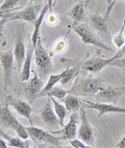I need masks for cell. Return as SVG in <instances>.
Returning <instances> with one entry per match:
<instances>
[{"label": "cell", "mask_w": 125, "mask_h": 148, "mask_svg": "<svg viewBox=\"0 0 125 148\" xmlns=\"http://www.w3.org/2000/svg\"><path fill=\"white\" fill-rule=\"evenodd\" d=\"M109 66H112V67H118V68L125 69V58H118V60H115V61L111 62V63L109 64Z\"/></svg>", "instance_id": "33"}, {"label": "cell", "mask_w": 125, "mask_h": 148, "mask_svg": "<svg viewBox=\"0 0 125 148\" xmlns=\"http://www.w3.org/2000/svg\"><path fill=\"white\" fill-rule=\"evenodd\" d=\"M35 53V49L33 50L27 51L26 58L23 63L21 70V75H20V80L22 82H26L31 78V62H32V56Z\"/></svg>", "instance_id": "17"}, {"label": "cell", "mask_w": 125, "mask_h": 148, "mask_svg": "<svg viewBox=\"0 0 125 148\" xmlns=\"http://www.w3.org/2000/svg\"><path fill=\"white\" fill-rule=\"evenodd\" d=\"M83 108L96 110L98 112V117L101 118L103 115L109 113H119V114H125V108H120L113 103H105V102H90V101L81 100Z\"/></svg>", "instance_id": "10"}, {"label": "cell", "mask_w": 125, "mask_h": 148, "mask_svg": "<svg viewBox=\"0 0 125 148\" xmlns=\"http://www.w3.org/2000/svg\"><path fill=\"white\" fill-rule=\"evenodd\" d=\"M43 5L40 4H30L27 8H23L22 11L16 12V13H6L1 14V27L3 24L8 21H25V22H35L37 20Z\"/></svg>", "instance_id": "2"}, {"label": "cell", "mask_w": 125, "mask_h": 148, "mask_svg": "<svg viewBox=\"0 0 125 148\" xmlns=\"http://www.w3.org/2000/svg\"><path fill=\"white\" fill-rule=\"evenodd\" d=\"M46 23H47L49 26H55L56 24L59 23V16H57L56 14L50 12V13L46 16Z\"/></svg>", "instance_id": "30"}, {"label": "cell", "mask_w": 125, "mask_h": 148, "mask_svg": "<svg viewBox=\"0 0 125 148\" xmlns=\"http://www.w3.org/2000/svg\"><path fill=\"white\" fill-rule=\"evenodd\" d=\"M50 98H51V101H52V104H53L55 114L59 117V125L63 127L65 125V118H66V116H67V111H68V110H67L65 104L59 103V101L54 99V97H50Z\"/></svg>", "instance_id": "25"}, {"label": "cell", "mask_w": 125, "mask_h": 148, "mask_svg": "<svg viewBox=\"0 0 125 148\" xmlns=\"http://www.w3.org/2000/svg\"><path fill=\"white\" fill-rule=\"evenodd\" d=\"M26 54L27 53L25 50L23 39L21 36H19L15 43V47H14V56H15V60H16L18 67H21V64L24 63L25 58H26Z\"/></svg>", "instance_id": "18"}, {"label": "cell", "mask_w": 125, "mask_h": 148, "mask_svg": "<svg viewBox=\"0 0 125 148\" xmlns=\"http://www.w3.org/2000/svg\"><path fill=\"white\" fill-rule=\"evenodd\" d=\"M61 77H63V72L57 73V74H51L50 76H49V78H48L47 82H46V85L44 86V88H43L42 92H41L40 94H39V96H38V98L43 97V95H44L46 92L50 91L52 88L55 87V85H57L59 82H61Z\"/></svg>", "instance_id": "23"}, {"label": "cell", "mask_w": 125, "mask_h": 148, "mask_svg": "<svg viewBox=\"0 0 125 148\" xmlns=\"http://www.w3.org/2000/svg\"><path fill=\"white\" fill-rule=\"evenodd\" d=\"M6 143V141L4 140V139H3V138H1V140H0V147L1 148H6L8 147V144H5Z\"/></svg>", "instance_id": "37"}, {"label": "cell", "mask_w": 125, "mask_h": 148, "mask_svg": "<svg viewBox=\"0 0 125 148\" xmlns=\"http://www.w3.org/2000/svg\"><path fill=\"white\" fill-rule=\"evenodd\" d=\"M0 134H1V138H3L4 140L6 141V143H8V147H16V148H25V147H29L30 146V141L24 140L21 137H10L8 135H6L5 132H3V130H0Z\"/></svg>", "instance_id": "20"}, {"label": "cell", "mask_w": 125, "mask_h": 148, "mask_svg": "<svg viewBox=\"0 0 125 148\" xmlns=\"http://www.w3.org/2000/svg\"><path fill=\"white\" fill-rule=\"evenodd\" d=\"M85 4L83 2L76 3V4L66 14V16L72 18L73 21L76 22V23H79L80 21H83V19H85Z\"/></svg>", "instance_id": "21"}, {"label": "cell", "mask_w": 125, "mask_h": 148, "mask_svg": "<svg viewBox=\"0 0 125 148\" xmlns=\"http://www.w3.org/2000/svg\"><path fill=\"white\" fill-rule=\"evenodd\" d=\"M31 1H33V2H36V1H41V0H31Z\"/></svg>", "instance_id": "39"}, {"label": "cell", "mask_w": 125, "mask_h": 148, "mask_svg": "<svg viewBox=\"0 0 125 148\" xmlns=\"http://www.w3.org/2000/svg\"><path fill=\"white\" fill-rule=\"evenodd\" d=\"M53 3H54V0H47V4H48V6H49V12H52Z\"/></svg>", "instance_id": "36"}, {"label": "cell", "mask_w": 125, "mask_h": 148, "mask_svg": "<svg viewBox=\"0 0 125 148\" xmlns=\"http://www.w3.org/2000/svg\"><path fill=\"white\" fill-rule=\"evenodd\" d=\"M122 58H125V44L122 46V47L120 48V49H118V51L116 52V54H115L114 56H112L111 58H109V62L111 63V62L115 61V60Z\"/></svg>", "instance_id": "32"}, {"label": "cell", "mask_w": 125, "mask_h": 148, "mask_svg": "<svg viewBox=\"0 0 125 148\" xmlns=\"http://www.w3.org/2000/svg\"><path fill=\"white\" fill-rule=\"evenodd\" d=\"M5 103L8 106H12L20 116L26 118L31 122L32 108L30 103L26 102L25 100H22V99H19L17 97H14L12 95H6Z\"/></svg>", "instance_id": "11"}, {"label": "cell", "mask_w": 125, "mask_h": 148, "mask_svg": "<svg viewBox=\"0 0 125 148\" xmlns=\"http://www.w3.org/2000/svg\"><path fill=\"white\" fill-rule=\"evenodd\" d=\"M115 147H116V148H125V136L119 141V143H118Z\"/></svg>", "instance_id": "35"}, {"label": "cell", "mask_w": 125, "mask_h": 148, "mask_svg": "<svg viewBox=\"0 0 125 148\" xmlns=\"http://www.w3.org/2000/svg\"><path fill=\"white\" fill-rule=\"evenodd\" d=\"M0 122H1V126L13 130L17 134V136L21 137L24 140H27L29 138V134L26 130V126H23L17 120L6 103L0 108Z\"/></svg>", "instance_id": "4"}, {"label": "cell", "mask_w": 125, "mask_h": 148, "mask_svg": "<svg viewBox=\"0 0 125 148\" xmlns=\"http://www.w3.org/2000/svg\"><path fill=\"white\" fill-rule=\"evenodd\" d=\"M109 58H103L100 56V53L98 52V54L93 58H88L87 61L83 62V67L81 68L87 72L90 73H97V72L101 71L104 67L109 66Z\"/></svg>", "instance_id": "14"}, {"label": "cell", "mask_w": 125, "mask_h": 148, "mask_svg": "<svg viewBox=\"0 0 125 148\" xmlns=\"http://www.w3.org/2000/svg\"><path fill=\"white\" fill-rule=\"evenodd\" d=\"M79 66H74V67H69V68L65 69L63 71V77L61 79V85H69L72 80L74 79L75 76L78 74L79 72Z\"/></svg>", "instance_id": "24"}, {"label": "cell", "mask_w": 125, "mask_h": 148, "mask_svg": "<svg viewBox=\"0 0 125 148\" xmlns=\"http://www.w3.org/2000/svg\"><path fill=\"white\" fill-rule=\"evenodd\" d=\"M21 0H4L0 6V10H1V14L6 13V12H11L12 10H14V8L20 2Z\"/></svg>", "instance_id": "29"}, {"label": "cell", "mask_w": 125, "mask_h": 148, "mask_svg": "<svg viewBox=\"0 0 125 148\" xmlns=\"http://www.w3.org/2000/svg\"><path fill=\"white\" fill-rule=\"evenodd\" d=\"M14 51L8 50L1 52L0 56V62H1V67H2L3 73H4V84L5 87L12 84V73H13V65H14Z\"/></svg>", "instance_id": "12"}, {"label": "cell", "mask_w": 125, "mask_h": 148, "mask_svg": "<svg viewBox=\"0 0 125 148\" xmlns=\"http://www.w3.org/2000/svg\"><path fill=\"white\" fill-rule=\"evenodd\" d=\"M80 123L78 127L77 137L83 141L85 144H88L90 147H95V136H94V130L87 116V112L85 108L79 110Z\"/></svg>", "instance_id": "6"}, {"label": "cell", "mask_w": 125, "mask_h": 148, "mask_svg": "<svg viewBox=\"0 0 125 148\" xmlns=\"http://www.w3.org/2000/svg\"><path fill=\"white\" fill-rule=\"evenodd\" d=\"M124 29H125V20L123 22V25L121 26V29L119 30L118 34H116L113 37L112 41H113V44H114L118 49L122 47L123 45L125 44V38H124Z\"/></svg>", "instance_id": "27"}, {"label": "cell", "mask_w": 125, "mask_h": 148, "mask_svg": "<svg viewBox=\"0 0 125 148\" xmlns=\"http://www.w3.org/2000/svg\"><path fill=\"white\" fill-rule=\"evenodd\" d=\"M80 117L76 112H73L70 115L69 122L66 125L61 127V130H56V132H51L54 135H61V139L63 140H72L74 138L77 137L78 134V123H79Z\"/></svg>", "instance_id": "9"}, {"label": "cell", "mask_w": 125, "mask_h": 148, "mask_svg": "<svg viewBox=\"0 0 125 148\" xmlns=\"http://www.w3.org/2000/svg\"><path fill=\"white\" fill-rule=\"evenodd\" d=\"M26 130L29 134V138H31V140L37 144H43L44 146L49 145L52 147H61V137H56L52 132H48L33 125L26 126Z\"/></svg>", "instance_id": "5"}, {"label": "cell", "mask_w": 125, "mask_h": 148, "mask_svg": "<svg viewBox=\"0 0 125 148\" xmlns=\"http://www.w3.org/2000/svg\"><path fill=\"white\" fill-rule=\"evenodd\" d=\"M124 71H125V69H124Z\"/></svg>", "instance_id": "40"}, {"label": "cell", "mask_w": 125, "mask_h": 148, "mask_svg": "<svg viewBox=\"0 0 125 148\" xmlns=\"http://www.w3.org/2000/svg\"><path fill=\"white\" fill-rule=\"evenodd\" d=\"M67 47H68V42H67L66 37L61 38V39H59V40L53 44V46H52V52L63 53L67 50Z\"/></svg>", "instance_id": "28"}, {"label": "cell", "mask_w": 125, "mask_h": 148, "mask_svg": "<svg viewBox=\"0 0 125 148\" xmlns=\"http://www.w3.org/2000/svg\"><path fill=\"white\" fill-rule=\"evenodd\" d=\"M64 104L66 106L67 110L69 112H77L78 110L83 108V102L78 99V96L73 94H68L64 99Z\"/></svg>", "instance_id": "22"}, {"label": "cell", "mask_w": 125, "mask_h": 148, "mask_svg": "<svg viewBox=\"0 0 125 148\" xmlns=\"http://www.w3.org/2000/svg\"><path fill=\"white\" fill-rule=\"evenodd\" d=\"M35 49V62L37 67L39 68V71L41 74H48L52 70V62H51V58L49 56V53L47 52L44 46L41 38L38 41V44L36 46Z\"/></svg>", "instance_id": "7"}, {"label": "cell", "mask_w": 125, "mask_h": 148, "mask_svg": "<svg viewBox=\"0 0 125 148\" xmlns=\"http://www.w3.org/2000/svg\"><path fill=\"white\" fill-rule=\"evenodd\" d=\"M125 91L124 87H107L101 88L98 92L95 94V98L97 102H105V103H116L119 101L121 96Z\"/></svg>", "instance_id": "8"}, {"label": "cell", "mask_w": 125, "mask_h": 148, "mask_svg": "<svg viewBox=\"0 0 125 148\" xmlns=\"http://www.w3.org/2000/svg\"><path fill=\"white\" fill-rule=\"evenodd\" d=\"M115 2H116V0H107V12H105V18L109 20V17L111 15V12H112L113 8L115 5Z\"/></svg>", "instance_id": "34"}, {"label": "cell", "mask_w": 125, "mask_h": 148, "mask_svg": "<svg viewBox=\"0 0 125 148\" xmlns=\"http://www.w3.org/2000/svg\"><path fill=\"white\" fill-rule=\"evenodd\" d=\"M67 95H68V91L67 90H64L63 88L54 87V88H52L50 91L46 92L45 94L43 95V97L47 96V97H54V98L59 99V100H64Z\"/></svg>", "instance_id": "26"}, {"label": "cell", "mask_w": 125, "mask_h": 148, "mask_svg": "<svg viewBox=\"0 0 125 148\" xmlns=\"http://www.w3.org/2000/svg\"><path fill=\"white\" fill-rule=\"evenodd\" d=\"M70 145L72 146V147L74 148H87V147H90V146L88 145V144H85V142H83L81 139H76V138H74V139H72V140L69 141Z\"/></svg>", "instance_id": "31"}, {"label": "cell", "mask_w": 125, "mask_h": 148, "mask_svg": "<svg viewBox=\"0 0 125 148\" xmlns=\"http://www.w3.org/2000/svg\"><path fill=\"white\" fill-rule=\"evenodd\" d=\"M71 28L73 29V32H75V34H77L78 37L80 38L81 42L85 45H93L94 47L98 48V49H102V50L107 51H113V48L109 46L105 45L102 42L99 37L96 34V30L92 27L91 28L88 24L85 23H74L71 25Z\"/></svg>", "instance_id": "1"}, {"label": "cell", "mask_w": 125, "mask_h": 148, "mask_svg": "<svg viewBox=\"0 0 125 148\" xmlns=\"http://www.w3.org/2000/svg\"><path fill=\"white\" fill-rule=\"evenodd\" d=\"M43 88H44V82L38 76L37 73H33V76L28 80V84L25 89L27 97L29 98L30 102H33L35 99H37L39 94L42 92Z\"/></svg>", "instance_id": "15"}, {"label": "cell", "mask_w": 125, "mask_h": 148, "mask_svg": "<svg viewBox=\"0 0 125 148\" xmlns=\"http://www.w3.org/2000/svg\"><path fill=\"white\" fill-rule=\"evenodd\" d=\"M51 98L48 97L47 101L44 104L42 108L40 111V116L42 118L43 122L47 124L48 126H56V125H59V120L57 115L55 114V111L51 106Z\"/></svg>", "instance_id": "13"}, {"label": "cell", "mask_w": 125, "mask_h": 148, "mask_svg": "<svg viewBox=\"0 0 125 148\" xmlns=\"http://www.w3.org/2000/svg\"><path fill=\"white\" fill-rule=\"evenodd\" d=\"M91 1H92V0H85V5H88V4L91 2Z\"/></svg>", "instance_id": "38"}, {"label": "cell", "mask_w": 125, "mask_h": 148, "mask_svg": "<svg viewBox=\"0 0 125 148\" xmlns=\"http://www.w3.org/2000/svg\"><path fill=\"white\" fill-rule=\"evenodd\" d=\"M103 80L99 77H87L78 80L73 87L68 90V94L76 96L94 95L102 88Z\"/></svg>", "instance_id": "3"}, {"label": "cell", "mask_w": 125, "mask_h": 148, "mask_svg": "<svg viewBox=\"0 0 125 148\" xmlns=\"http://www.w3.org/2000/svg\"><path fill=\"white\" fill-rule=\"evenodd\" d=\"M48 11H49V6H48L47 2H46L45 4L43 5L37 20L35 21V27H33V32H32V34H31V44L33 48H36V46H37V44H38V41H39V39L41 38L40 29H41V26H42L43 21H44V18H46V14H47Z\"/></svg>", "instance_id": "16"}, {"label": "cell", "mask_w": 125, "mask_h": 148, "mask_svg": "<svg viewBox=\"0 0 125 148\" xmlns=\"http://www.w3.org/2000/svg\"><path fill=\"white\" fill-rule=\"evenodd\" d=\"M91 26L99 32H107V19L99 14H92L90 15Z\"/></svg>", "instance_id": "19"}]
</instances>
